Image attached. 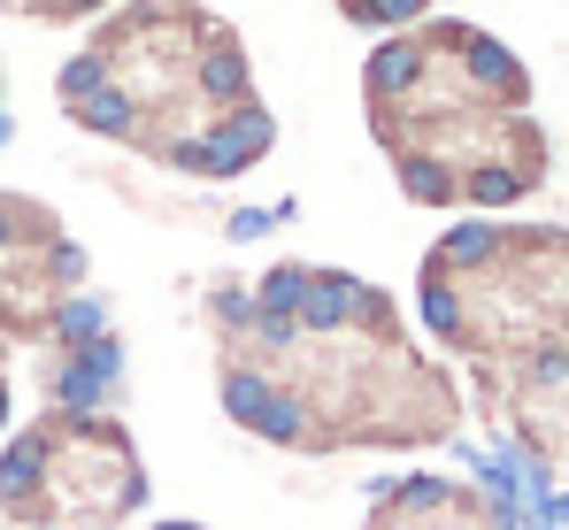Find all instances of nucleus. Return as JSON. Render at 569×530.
I'll return each instance as SVG.
<instances>
[{
    "mask_svg": "<svg viewBox=\"0 0 569 530\" xmlns=\"http://www.w3.org/2000/svg\"><path fill=\"white\" fill-rule=\"evenodd\" d=\"M362 92L385 154L447 170L455 200L508 208L547 184V131L531 123V78L477 23H423L408 39H385L362 70Z\"/></svg>",
    "mask_w": 569,
    "mask_h": 530,
    "instance_id": "f257e3e1",
    "label": "nucleus"
},
{
    "mask_svg": "<svg viewBox=\"0 0 569 530\" xmlns=\"http://www.w3.org/2000/svg\"><path fill=\"white\" fill-rule=\"evenodd\" d=\"M270 139H278V123H270V108H231V116H216L208 131H192V139H178L162 162L170 170H186V177H239V170H254L262 154H270Z\"/></svg>",
    "mask_w": 569,
    "mask_h": 530,
    "instance_id": "f03ea898",
    "label": "nucleus"
},
{
    "mask_svg": "<svg viewBox=\"0 0 569 530\" xmlns=\"http://www.w3.org/2000/svg\"><path fill=\"white\" fill-rule=\"evenodd\" d=\"M116 377H123V347L116 339L70 347V361L54 369V416H100V400H108Z\"/></svg>",
    "mask_w": 569,
    "mask_h": 530,
    "instance_id": "7ed1b4c3",
    "label": "nucleus"
},
{
    "mask_svg": "<svg viewBox=\"0 0 569 530\" xmlns=\"http://www.w3.org/2000/svg\"><path fill=\"white\" fill-rule=\"evenodd\" d=\"M308 277H316L308 262H278L270 277H262V284H254V308H262V316H300V292H308Z\"/></svg>",
    "mask_w": 569,
    "mask_h": 530,
    "instance_id": "20e7f679",
    "label": "nucleus"
},
{
    "mask_svg": "<svg viewBox=\"0 0 569 530\" xmlns=\"http://www.w3.org/2000/svg\"><path fill=\"white\" fill-rule=\"evenodd\" d=\"M100 323H108V316H100V300H62V308H54V331H62L70 347H86V339H108Z\"/></svg>",
    "mask_w": 569,
    "mask_h": 530,
    "instance_id": "39448f33",
    "label": "nucleus"
},
{
    "mask_svg": "<svg viewBox=\"0 0 569 530\" xmlns=\"http://www.w3.org/2000/svg\"><path fill=\"white\" fill-rule=\"evenodd\" d=\"M208 316H216V331H223V339L239 347V331L254 323V292H239V284H223V292L208 300Z\"/></svg>",
    "mask_w": 569,
    "mask_h": 530,
    "instance_id": "423d86ee",
    "label": "nucleus"
},
{
    "mask_svg": "<svg viewBox=\"0 0 569 530\" xmlns=\"http://www.w3.org/2000/svg\"><path fill=\"white\" fill-rule=\"evenodd\" d=\"M362 31H378V23H408V16H423V0H339Z\"/></svg>",
    "mask_w": 569,
    "mask_h": 530,
    "instance_id": "0eeeda50",
    "label": "nucleus"
},
{
    "mask_svg": "<svg viewBox=\"0 0 569 530\" xmlns=\"http://www.w3.org/2000/svg\"><path fill=\"white\" fill-rule=\"evenodd\" d=\"M0 8L39 16V23H70V16H86V8H100V0H0Z\"/></svg>",
    "mask_w": 569,
    "mask_h": 530,
    "instance_id": "6e6552de",
    "label": "nucleus"
},
{
    "mask_svg": "<svg viewBox=\"0 0 569 530\" xmlns=\"http://www.w3.org/2000/svg\"><path fill=\"white\" fill-rule=\"evenodd\" d=\"M270 223H278V208H239V216H231V239L247 247V239H262Z\"/></svg>",
    "mask_w": 569,
    "mask_h": 530,
    "instance_id": "1a4fd4ad",
    "label": "nucleus"
}]
</instances>
